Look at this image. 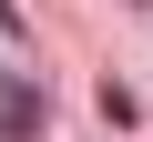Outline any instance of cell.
Masks as SVG:
<instances>
[{
    "mask_svg": "<svg viewBox=\"0 0 153 142\" xmlns=\"http://www.w3.org/2000/svg\"><path fill=\"white\" fill-rule=\"evenodd\" d=\"M41 132V91L31 81H0V142H31Z\"/></svg>",
    "mask_w": 153,
    "mask_h": 142,
    "instance_id": "1",
    "label": "cell"
}]
</instances>
